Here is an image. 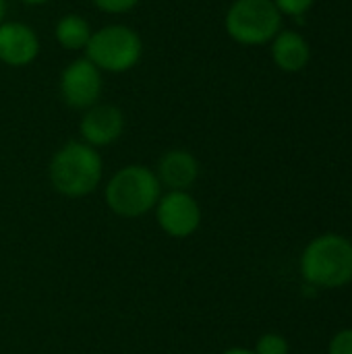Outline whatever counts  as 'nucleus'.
Masks as SVG:
<instances>
[{
	"mask_svg": "<svg viewBox=\"0 0 352 354\" xmlns=\"http://www.w3.org/2000/svg\"><path fill=\"white\" fill-rule=\"evenodd\" d=\"M303 278L322 288H340L352 282V243L340 234L313 239L301 257Z\"/></svg>",
	"mask_w": 352,
	"mask_h": 354,
	"instance_id": "obj_3",
	"label": "nucleus"
},
{
	"mask_svg": "<svg viewBox=\"0 0 352 354\" xmlns=\"http://www.w3.org/2000/svg\"><path fill=\"white\" fill-rule=\"evenodd\" d=\"M93 29L89 25V21L77 12H68V15H62L56 25H54V37H56V44L62 48V50H68V52H79V50H85L89 37H91Z\"/></svg>",
	"mask_w": 352,
	"mask_h": 354,
	"instance_id": "obj_12",
	"label": "nucleus"
},
{
	"mask_svg": "<svg viewBox=\"0 0 352 354\" xmlns=\"http://www.w3.org/2000/svg\"><path fill=\"white\" fill-rule=\"evenodd\" d=\"M274 4L278 6L282 17H301L315 4V0H274Z\"/></svg>",
	"mask_w": 352,
	"mask_h": 354,
	"instance_id": "obj_15",
	"label": "nucleus"
},
{
	"mask_svg": "<svg viewBox=\"0 0 352 354\" xmlns=\"http://www.w3.org/2000/svg\"><path fill=\"white\" fill-rule=\"evenodd\" d=\"M106 203L120 218H139L151 212L162 197L156 172L143 164L122 166L106 183Z\"/></svg>",
	"mask_w": 352,
	"mask_h": 354,
	"instance_id": "obj_2",
	"label": "nucleus"
},
{
	"mask_svg": "<svg viewBox=\"0 0 352 354\" xmlns=\"http://www.w3.org/2000/svg\"><path fill=\"white\" fill-rule=\"evenodd\" d=\"M83 52V56L91 60L102 73L122 75L141 62L143 39L131 25L108 23L100 29H93Z\"/></svg>",
	"mask_w": 352,
	"mask_h": 354,
	"instance_id": "obj_4",
	"label": "nucleus"
},
{
	"mask_svg": "<svg viewBox=\"0 0 352 354\" xmlns=\"http://www.w3.org/2000/svg\"><path fill=\"white\" fill-rule=\"evenodd\" d=\"M104 174V162L95 147L81 139H71L60 145L48 166V178L56 193L79 199L91 195Z\"/></svg>",
	"mask_w": 352,
	"mask_h": 354,
	"instance_id": "obj_1",
	"label": "nucleus"
},
{
	"mask_svg": "<svg viewBox=\"0 0 352 354\" xmlns=\"http://www.w3.org/2000/svg\"><path fill=\"white\" fill-rule=\"evenodd\" d=\"M288 351L290 346L280 334H263L255 344V354H288Z\"/></svg>",
	"mask_w": 352,
	"mask_h": 354,
	"instance_id": "obj_13",
	"label": "nucleus"
},
{
	"mask_svg": "<svg viewBox=\"0 0 352 354\" xmlns=\"http://www.w3.org/2000/svg\"><path fill=\"white\" fill-rule=\"evenodd\" d=\"M270 54L274 64L284 73H299L311 60V46L299 31L280 29L270 41Z\"/></svg>",
	"mask_w": 352,
	"mask_h": 354,
	"instance_id": "obj_11",
	"label": "nucleus"
},
{
	"mask_svg": "<svg viewBox=\"0 0 352 354\" xmlns=\"http://www.w3.org/2000/svg\"><path fill=\"white\" fill-rule=\"evenodd\" d=\"M91 4L104 15H127L141 4V0H91Z\"/></svg>",
	"mask_w": 352,
	"mask_h": 354,
	"instance_id": "obj_14",
	"label": "nucleus"
},
{
	"mask_svg": "<svg viewBox=\"0 0 352 354\" xmlns=\"http://www.w3.org/2000/svg\"><path fill=\"white\" fill-rule=\"evenodd\" d=\"M330 354H352V330H342L332 338Z\"/></svg>",
	"mask_w": 352,
	"mask_h": 354,
	"instance_id": "obj_16",
	"label": "nucleus"
},
{
	"mask_svg": "<svg viewBox=\"0 0 352 354\" xmlns=\"http://www.w3.org/2000/svg\"><path fill=\"white\" fill-rule=\"evenodd\" d=\"M41 41L37 31L23 21L0 23V64L10 68H25L37 60Z\"/></svg>",
	"mask_w": 352,
	"mask_h": 354,
	"instance_id": "obj_9",
	"label": "nucleus"
},
{
	"mask_svg": "<svg viewBox=\"0 0 352 354\" xmlns=\"http://www.w3.org/2000/svg\"><path fill=\"white\" fill-rule=\"evenodd\" d=\"M154 209L160 228L172 239H187L201 226V207L189 191H168Z\"/></svg>",
	"mask_w": 352,
	"mask_h": 354,
	"instance_id": "obj_7",
	"label": "nucleus"
},
{
	"mask_svg": "<svg viewBox=\"0 0 352 354\" xmlns=\"http://www.w3.org/2000/svg\"><path fill=\"white\" fill-rule=\"evenodd\" d=\"M351 207H352V199H351Z\"/></svg>",
	"mask_w": 352,
	"mask_h": 354,
	"instance_id": "obj_20",
	"label": "nucleus"
},
{
	"mask_svg": "<svg viewBox=\"0 0 352 354\" xmlns=\"http://www.w3.org/2000/svg\"><path fill=\"white\" fill-rule=\"evenodd\" d=\"M154 172L162 187H168L170 191H187L199 178V162L191 151L176 147L160 156Z\"/></svg>",
	"mask_w": 352,
	"mask_h": 354,
	"instance_id": "obj_10",
	"label": "nucleus"
},
{
	"mask_svg": "<svg viewBox=\"0 0 352 354\" xmlns=\"http://www.w3.org/2000/svg\"><path fill=\"white\" fill-rule=\"evenodd\" d=\"M21 4H27V6H44V4H48V2H52V0H19Z\"/></svg>",
	"mask_w": 352,
	"mask_h": 354,
	"instance_id": "obj_18",
	"label": "nucleus"
},
{
	"mask_svg": "<svg viewBox=\"0 0 352 354\" xmlns=\"http://www.w3.org/2000/svg\"><path fill=\"white\" fill-rule=\"evenodd\" d=\"M222 354H255V351H249V348H241V346H237V348H228V351H224Z\"/></svg>",
	"mask_w": 352,
	"mask_h": 354,
	"instance_id": "obj_17",
	"label": "nucleus"
},
{
	"mask_svg": "<svg viewBox=\"0 0 352 354\" xmlns=\"http://www.w3.org/2000/svg\"><path fill=\"white\" fill-rule=\"evenodd\" d=\"M282 19L274 0H232L224 15V29L241 46H266L282 29Z\"/></svg>",
	"mask_w": 352,
	"mask_h": 354,
	"instance_id": "obj_5",
	"label": "nucleus"
},
{
	"mask_svg": "<svg viewBox=\"0 0 352 354\" xmlns=\"http://www.w3.org/2000/svg\"><path fill=\"white\" fill-rule=\"evenodd\" d=\"M6 12H8V0H0V23L6 21Z\"/></svg>",
	"mask_w": 352,
	"mask_h": 354,
	"instance_id": "obj_19",
	"label": "nucleus"
},
{
	"mask_svg": "<svg viewBox=\"0 0 352 354\" xmlns=\"http://www.w3.org/2000/svg\"><path fill=\"white\" fill-rule=\"evenodd\" d=\"M124 133V114L114 104L98 102L83 110L79 120V139L95 149L116 143Z\"/></svg>",
	"mask_w": 352,
	"mask_h": 354,
	"instance_id": "obj_8",
	"label": "nucleus"
},
{
	"mask_svg": "<svg viewBox=\"0 0 352 354\" xmlns=\"http://www.w3.org/2000/svg\"><path fill=\"white\" fill-rule=\"evenodd\" d=\"M104 91V73L85 56L71 60L58 77L60 100L73 110H87L100 102Z\"/></svg>",
	"mask_w": 352,
	"mask_h": 354,
	"instance_id": "obj_6",
	"label": "nucleus"
}]
</instances>
